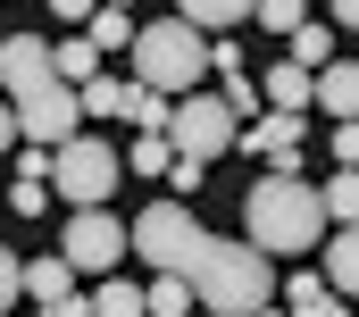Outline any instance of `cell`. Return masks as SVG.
I'll list each match as a JSON object with an SVG mask.
<instances>
[{
  "instance_id": "cell-1",
  "label": "cell",
  "mask_w": 359,
  "mask_h": 317,
  "mask_svg": "<svg viewBox=\"0 0 359 317\" xmlns=\"http://www.w3.org/2000/svg\"><path fill=\"white\" fill-rule=\"evenodd\" d=\"M126 250H142L159 276H176L184 292H201L209 317H251V309H268V292H276L268 250L209 234L184 201H151V209L126 226Z\"/></svg>"
},
{
  "instance_id": "cell-2",
  "label": "cell",
  "mask_w": 359,
  "mask_h": 317,
  "mask_svg": "<svg viewBox=\"0 0 359 317\" xmlns=\"http://www.w3.org/2000/svg\"><path fill=\"white\" fill-rule=\"evenodd\" d=\"M0 100H8V117H17V142H34V151H59V142H76V83H59L50 67V42L42 34H8L0 42Z\"/></svg>"
},
{
  "instance_id": "cell-3",
  "label": "cell",
  "mask_w": 359,
  "mask_h": 317,
  "mask_svg": "<svg viewBox=\"0 0 359 317\" xmlns=\"http://www.w3.org/2000/svg\"><path fill=\"white\" fill-rule=\"evenodd\" d=\"M243 226H251V250H318V234H326V217H318V184L268 167V175L243 192Z\"/></svg>"
},
{
  "instance_id": "cell-4",
  "label": "cell",
  "mask_w": 359,
  "mask_h": 317,
  "mask_svg": "<svg viewBox=\"0 0 359 317\" xmlns=\"http://www.w3.org/2000/svg\"><path fill=\"white\" fill-rule=\"evenodd\" d=\"M126 50H134V83H142V92H159V100H176V92H201V76H209V42H201L184 17H159V25H142Z\"/></svg>"
},
{
  "instance_id": "cell-5",
  "label": "cell",
  "mask_w": 359,
  "mask_h": 317,
  "mask_svg": "<svg viewBox=\"0 0 359 317\" xmlns=\"http://www.w3.org/2000/svg\"><path fill=\"white\" fill-rule=\"evenodd\" d=\"M159 134H168V151H176L184 167H209V158L234 151V134H243V126H234V109H226L217 92H176Z\"/></svg>"
},
{
  "instance_id": "cell-6",
  "label": "cell",
  "mask_w": 359,
  "mask_h": 317,
  "mask_svg": "<svg viewBox=\"0 0 359 317\" xmlns=\"http://www.w3.org/2000/svg\"><path fill=\"white\" fill-rule=\"evenodd\" d=\"M117 175H126L117 151H109V142H92V134H76V142H59V151H50V184H59L76 209H100V201L117 192Z\"/></svg>"
},
{
  "instance_id": "cell-7",
  "label": "cell",
  "mask_w": 359,
  "mask_h": 317,
  "mask_svg": "<svg viewBox=\"0 0 359 317\" xmlns=\"http://www.w3.org/2000/svg\"><path fill=\"white\" fill-rule=\"evenodd\" d=\"M59 259H67V276H117V259H126V226H117L109 209H76L67 234H59Z\"/></svg>"
},
{
  "instance_id": "cell-8",
  "label": "cell",
  "mask_w": 359,
  "mask_h": 317,
  "mask_svg": "<svg viewBox=\"0 0 359 317\" xmlns=\"http://www.w3.org/2000/svg\"><path fill=\"white\" fill-rule=\"evenodd\" d=\"M234 151L268 158L276 175H301V117H284V109H259V117L234 134Z\"/></svg>"
},
{
  "instance_id": "cell-9",
  "label": "cell",
  "mask_w": 359,
  "mask_h": 317,
  "mask_svg": "<svg viewBox=\"0 0 359 317\" xmlns=\"http://www.w3.org/2000/svg\"><path fill=\"white\" fill-rule=\"evenodd\" d=\"M309 100H318L334 126H351V109H359V67H351V59H326V67L309 76Z\"/></svg>"
},
{
  "instance_id": "cell-10",
  "label": "cell",
  "mask_w": 359,
  "mask_h": 317,
  "mask_svg": "<svg viewBox=\"0 0 359 317\" xmlns=\"http://www.w3.org/2000/svg\"><path fill=\"white\" fill-rule=\"evenodd\" d=\"M318 284H326L334 301H351V284H359V234H351V226L326 234V276H318Z\"/></svg>"
},
{
  "instance_id": "cell-11",
  "label": "cell",
  "mask_w": 359,
  "mask_h": 317,
  "mask_svg": "<svg viewBox=\"0 0 359 317\" xmlns=\"http://www.w3.org/2000/svg\"><path fill=\"white\" fill-rule=\"evenodd\" d=\"M259 109H284V117H301V109H309V76H301L292 59H276L268 76H259Z\"/></svg>"
},
{
  "instance_id": "cell-12",
  "label": "cell",
  "mask_w": 359,
  "mask_h": 317,
  "mask_svg": "<svg viewBox=\"0 0 359 317\" xmlns=\"http://www.w3.org/2000/svg\"><path fill=\"white\" fill-rule=\"evenodd\" d=\"M176 17L192 25V34H217V25H243L251 0H176Z\"/></svg>"
},
{
  "instance_id": "cell-13",
  "label": "cell",
  "mask_w": 359,
  "mask_h": 317,
  "mask_svg": "<svg viewBox=\"0 0 359 317\" xmlns=\"http://www.w3.org/2000/svg\"><path fill=\"white\" fill-rule=\"evenodd\" d=\"M284 309H292V317H343L351 301H334L318 276H292V284H284Z\"/></svg>"
},
{
  "instance_id": "cell-14",
  "label": "cell",
  "mask_w": 359,
  "mask_h": 317,
  "mask_svg": "<svg viewBox=\"0 0 359 317\" xmlns=\"http://www.w3.org/2000/svg\"><path fill=\"white\" fill-rule=\"evenodd\" d=\"M284 42H292V67H301V76H318V67L334 59V34H326V25H292Z\"/></svg>"
},
{
  "instance_id": "cell-15",
  "label": "cell",
  "mask_w": 359,
  "mask_h": 317,
  "mask_svg": "<svg viewBox=\"0 0 359 317\" xmlns=\"http://www.w3.org/2000/svg\"><path fill=\"white\" fill-rule=\"evenodd\" d=\"M25 292H34V301H67V292H76L67 259H25Z\"/></svg>"
},
{
  "instance_id": "cell-16",
  "label": "cell",
  "mask_w": 359,
  "mask_h": 317,
  "mask_svg": "<svg viewBox=\"0 0 359 317\" xmlns=\"http://www.w3.org/2000/svg\"><path fill=\"white\" fill-rule=\"evenodd\" d=\"M351 209H359V175H351V167H334V175H326V192H318V217L351 226Z\"/></svg>"
},
{
  "instance_id": "cell-17",
  "label": "cell",
  "mask_w": 359,
  "mask_h": 317,
  "mask_svg": "<svg viewBox=\"0 0 359 317\" xmlns=\"http://www.w3.org/2000/svg\"><path fill=\"white\" fill-rule=\"evenodd\" d=\"M84 309H92V317H142V292H134L126 276H100V292H92Z\"/></svg>"
},
{
  "instance_id": "cell-18",
  "label": "cell",
  "mask_w": 359,
  "mask_h": 317,
  "mask_svg": "<svg viewBox=\"0 0 359 317\" xmlns=\"http://www.w3.org/2000/svg\"><path fill=\"white\" fill-rule=\"evenodd\" d=\"M117 100H126V76H92V83H76V117H117Z\"/></svg>"
},
{
  "instance_id": "cell-19",
  "label": "cell",
  "mask_w": 359,
  "mask_h": 317,
  "mask_svg": "<svg viewBox=\"0 0 359 317\" xmlns=\"http://www.w3.org/2000/svg\"><path fill=\"white\" fill-rule=\"evenodd\" d=\"M50 67H59V83H92L100 76V50L92 42H50Z\"/></svg>"
},
{
  "instance_id": "cell-20",
  "label": "cell",
  "mask_w": 359,
  "mask_h": 317,
  "mask_svg": "<svg viewBox=\"0 0 359 317\" xmlns=\"http://www.w3.org/2000/svg\"><path fill=\"white\" fill-rule=\"evenodd\" d=\"M117 167H134V175H168V167H176V151H168V134H134V151L117 158Z\"/></svg>"
},
{
  "instance_id": "cell-21",
  "label": "cell",
  "mask_w": 359,
  "mask_h": 317,
  "mask_svg": "<svg viewBox=\"0 0 359 317\" xmlns=\"http://www.w3.org/2000/svg\"><path fill=\"white\" fill-rule=\"evenodd\" d=\"M117 117H134L142 134H159V126H168V100H159V92H142V83H126V100H117Z\"/></svg>"
},
{
  "instance_id": "cell-22",
  "label": "cell",
  "mask_w": 359,
  "mask_h": 317,
  "mask_svg": "<svg viewBox=\"0 0 359 317\" xmlns=\"http://www.w3.org/2000/svg\"><path fill=\"white\" fill-rule=\"evenodd\" d=\"M84 25H92V34H84L92 50H126V42H134V25H126V8H92Z\"/></svg>"
},
{
  "instance_id": "cell-23",
  "label": "cell",
  "mask_w": 359,
  "mask_h": 317,
  "mask_svg": "<svg viewBox=\"0 0 359 317\" xmlns=\"http://www.w3.org/2000/svg\"><path fill=\"white\" fill-rule=\"evenodd\" d=\"M142 317H192V292H184L176 276H159V284L142 292Z\"/></svg>"
},
{
  "instance_id": "cell-24",
  "label": "cell",
  "mask_w": 359,
  "mask_h": 317,
  "mask_svg": "<svg viewBox=\"0 0 359 317\" xmlns=\"http://www.w3.org/2000/svg\"><path fill=\"white\" fill-rule=\"evenodd\" d=\"M301 8H309V0H251V17H259L268 34H292V25H309Z\"/></svg>"
},
{
  "instance_id": "cell-25",
  "label": "cell",
  "mask_w": 359,
  "mask_h": 317,
  "mask_svg": "<svg viewBox=\"0 0 359 317\" xmlns=\"http://www.w3.org/2000/svg\"><path fill=\"white\" fill-rule=\"evenodd\" d=\"M8 209H17V217H42V209H50V184H42V175H17V184H8Z\"/></svg>"
},
{
  "instance_id": "cell-26",
  "label": "cell",
  "mask_w": 359,
  "mask_h": 317,
  "mask_svg": "<svg viewBox=\"0 0 359 317\" xmlns=\"http://www.w3.org/2000/svg\"><path fill=\"white\" fill-rule=\"evenodd\" d=\"M17 292H25V259H17V250H0V317L17 309Z\"/></svg>"
},
{
  "instance_id": "cell-27",
  "label": "cell",
  "mask_w": 359,
  "mask_h": 317,
  "mask_svg": "<svg viewBox=\"0 0 359 317\" xmlns=\"http://www.w3.org/2000/svg\"><path fill=\"white\" fill-rule=\"evenodd\" d=\"M50 8H59V25H84L92 17V0H50Z\"/></svg>"
},
{
  "instance_id": "cell-28",
  "label": "cell",
  "mask_w": 359,
  "mask_h": 317,
  "mask_svg": "<svg viewBox=\"0 0 359 317\" xmlns=\"http://www.w3.org/2000/svg\"><path fill=\"white\" fill-rule=\"evenodd\" d=\"M42 317H92V309L76 301V292H67V301H42Z\"/></svg>"
},
{
  "instance_id": "cell-29",
  "label": "cell",
  "mask_w": 359,
  "mask_h": 317,
  "mask_svg": "<svg viewBox=\"0 0 359 317\" xmlns=\"http://www.w3.org/2000/svg\"><path fill=\"white\" fill-rule=\"evenodd\" d=\"M17 151V117H8V100H0V158Z\"/></svg>"
},
{
  "instance_id": "cell-30",
  "label": "cell",
  "mask_w": 359,
  "mask_h": 317,
  "mask_svg": "<svg viewBox=\"0 0 359 317\" xmlns=\"http://www.w3.org/2000/svg\"><path fill=\"white\" fill-rule=\"evenodd\" d=\"M326 8H334V25H343V34L359 25V0H326Z\"/></svg>"
},
{
  "instance_id": "cell-31",
  "label": "cell",
  "mask_w": 359,
  "mask_h": 317,
  "mask_svg": "<svg viewBox=\"0 0 359 317\" xmlns=\"http://www.w3.org/2000/svg\"><path fill=\"white\" fill-rule=\"evenodd\" d=\"M251 317H276V309H251Z\"/></svg>"
}]
</instances>
